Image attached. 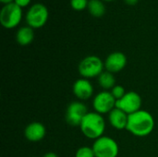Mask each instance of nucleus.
Wrapping results in <instances>:
<instances>
[{
	"instance_id": "nucleus-8",
	"label": "nucleus",
	"mask_w": 158,
	"mask_h": 157,
	"mask_svg": "<svg viewBox=\"0 0 158 157\" xmlns=\"http://www.w3.org/2000/svg\"><path fill=\"white\" fill-rule=\"evenodd\" d=\"M116 104L117 100L108 91H103L97 93L93 100L94 109L100 115L109 114L113 109L116 108Z\"/></svg>"
},
{
	"instance_id": "nucleus-9",
	"label": "nucleus",
	"mask_w": 158,
	"mask_h": 157,
	"mask_svg": "<svg viewBox=\"0 0 158 157\" xmlns=\"http://www.w3.org/2000/svg\"><path fill=\"white\" fill-rule=\"evenodd\" d=\"M143 100L141 95L136 92H127L123 98L117 101L116 107L122 110L128 115H131L141 110Z\"/></svg>"
},
{
	"instance_id": "nucleus-21",
	"label": "nucleus",
	"mask_w": 158,
	"mask_h": 157,
	"mask_svg": "<svg viewBox=\"0 0 158 157\" xmlns=\"http://www.w3.org/2000/svg\"><path fill=\"white\" fill-rule=\"evenodd\" d=\"M43 157H58V155L56 154V153H53V152H49V153H46L45 155H44Z\"/></svg>"
},
{
	"instance_id": "nucleus-4",
	"label": "nucleus",
	"mask_w": 158,
	"mask_h": 157,
	"mask_svg": "<svg viewBox=\"0 0 158 157\" xmlns=\"http://www.w3.org/2000/svg\"><path fill=\"white\" fill-rule=\"evenodd\" d=\"M22 19V8L15 3L5 5L0 11V23L6 29H14Z\"/></svg>"
},
{
	"instance_id": "nucleus-23",
	"label": "nucleus",
	"mask_w": 158,
	"mask_h": 157,
	"mask_svg": "<svg viewBox=\"0 0 158 157\" xmlns=\"http://www.w3.org/2000/svg\"><path fill=\"white\" fill-rule=\"evenodd\" d=\"M15 0H0L1 3L5 4V5H7V4H10V3H14Z\"/></svg>"
},
{
	"instance_id": "nucleus-17",
	"label": "nucleus",
	"mask_w": 158,
	"mask_h": 157,
	"mask_svg": "<svg viewBox=\"0 0 158 157\" xmlns=\"http://www.w3.org/2000/svg\"><path fill=\"white\" fill-rule=\"evenodd\" d=\"M75 157H95V155H94L93 147L82 146L77 150L75 154Z\"/></svg>"
},
{
	"instance_id": "nucleus-16",
	"label": "nucleus",
	"mask_w": 158,
	"mask_h": 157,
	"mask_svg": "<svg viewBox=\"0 0 158 157\" xmlns=\"http://www.w3.org/2000/svg\"><path fill=\"white\" fill-rule=\"evenodd\" d=\"M87 8L89 13L95 18H100L106 13V6L102 0H89Z\"/></svg>"
},
{
	"instance_id": "nucleus-6",
	"label": "nucleus",
	"mask_w": 158,
	"mask_h": 157,
	"mask_svg": "<svg viewBox=\"0 0 158 157\" xmlns=\"http://www.w3.org/2000/svg\"><path fill=\"white\" fill-rule=\"evenodd\" d=\"M48 9L41 3L32 5L26 14V22L32 29H40L45 25L48 19Z\"/></svg>"
},
{
	"instance_id": "nucleus-1",
	"label": "nucleus",
	"mask_w": 158,
	"mask_h": 157,
	"mask_svg": "<svg viewBox=\"0 0 158 157\" xmlns=\"http://www.w3.org/2000/svg\"><path fill=\"white\" fill-rule=\"evenodd\" d=\"M155 119L151 113L146 110H139L129 115L126 130L136 137H146L150 135L155 129Z\"/></svg>"
},
{
	"instance_id": "nucleus-12",
	"label": "nucleus",
	"mask_w": 158,
	"mask_h": 157,
	"mask_svg": "<svg viewBox=\"0 0 158 157\" xmlns=\"http://www.w3.org/2000/svg\"><path fill=\"white\" fill-rule=\"evenodd\" d=\"M46 134V129L41 122H31L30 123L24 131L25 138L31 143H38L42 141Z\"/></svg>"
},
{
	"instance_id": "nucleus-2",
	"label": "nucleus",
	"mask_w": 158,
	"mask_h": 157,
	"mask_svg": "<svg viewBox=\"0 0 158 157\" xmlns=\"http://www.w3.org/2000/svg\"><path fill=\"white\" fill-rule=\"evenodd\" d=\"M80 128L82 134L86 138L95 141L104 136L103 134L106 130V121L102 115L96 112H89L82 120Z\"/></svg>"
},
{
	"instance_id": "nucleus-7",
	"label": "nucleus",
	"mask_w": 158,
	"mask_h": 157,
	"mask_svg": "<svg viewBox=\"0 0 158 157\" xmlns=\"http://www.w3.org/2000/svg\"><path fill=\"white\" fill-rule=\"evenodd\" d=\"M88 113L87 106L82 102L75 101L69 105L66 110L65 118L69 125L72 127H80Z\"/></svg>"
},
{
	"instance_id": "nucleus-24",
	"label": "nucleus",
	"mask_w": 158,
	"mask_h": 157,
	"mask_svg": "<svg viewBox=\"0 0 158 157\" xmlns=\"http://www.w3.org/2000/svg\"><path fill=\"white\" fill-rule=\"evenodd\" d=\"M102 1H106V2H110V1H114V0H102Z\"/></svg>"
},
{
	"instance_id": "nucleus-20",
	"label": "nucleus",
	"mask_w": 158,
	"mask_h": 157,
	"mask_svg": "<svg viewBox=\"0 0 158 157\" xmlns=\"http://www.w3.org/2000/svg\"><path fill=\"white\" fill-rule=\"evenodd\" d=\"M31 1V0H15V1H14V3H15V4H17L19 7L23 8V7L28 6L30 5Z\"/></svg>"
},
{
	"instance_id": "nucleus-11",
	"label": "nucleus",
	"mask_w": 158,
	"mask_h": 157,
	"mask_svg": "<svg viewBox=\"0 0 158 157\" xmlns=\"http://www.w3.org/2000/svg\"><path fill=\"white\" fill-rule=\"evenodd\" d=\"M73 93L79 100H88L94 94V86L88 79L81 78L73 84Z\"/></svg>"
},
{
	"instance_id": "nucleus-13",
	"label": "nucleus",
	"mask_w": 158,
	"mask_h": 157,
	"mask_svg": "<svg viewBox=\"0 0 158 157\" xmlns=\"http://www.w3.org/2000/svg\"><path fill=\"white\" fill-rule=\"evenodd\" d=\"M108 119H109L111 126L114 129L118 130H126L127 125H128L129 115L116 107L108 114Z\"/></svg>"
},
{
	"instance_id": "nucleus-25",
	"label": "nucleus",
	"mask_w": 158,
	"mask_h": 157,
	"mask_svg": "<svg viewBox=\"0 0 158 157\" xmlns=\"http://www.w3.org/2000/svg\"><path fill=\"white\" fill-rule=\"evenodd\" d=\"M32 157H35V156H32Z\"/></svg>"
},
{
	"instance_id": "nucleus-15",
	"label": "nucleus",
	"mask_w": 158,
	"mask_h": 157,
	"mask_svg": "<svg viewBox=\"0 0 158 157\" xmlns=\"http://www.w3.org/2000/svg\"><path fill=\"white\" fill-rule=\"evenodd\" d=\"M98 83L101 88L105 89L106 91L112 90L116 86V79L113 73L109 71H103L101 75L98 77Z\"/></svg>"
},
{
	"instance_id": "nucleus-14",
	"label": "nucleus",
	"mask_w": 158,
	"mask_h": 157,
	"mask_svg": "<svg viewBox=\"0 0 158 157\" xmlns=\"http://www.w3.org/2000/svg\"><path fill=\"white\" fill-rule=\"evenodd\" d=\"M33 39H34L33 29L31 28L30 26L21 27L18 30L16 34V40L19 45L21 46L29 45L30 43H32Z\"/></svg>"
},
{
	"instance_id": "nucleus-22",
	"label": "nucleus",
	"mask_w": 158,
	"mask_h": 157,
	"mask_svg": "<svg viewBox=\"0 0 158 157\" xmlns=\"http://www.w3.org/2000/svg\"><path fill=\"white\" fill-rule=\"evenodd\" d=\"M128 5H130V6H134V5H136L137 3H138V1L139 0H124Z\"/></svg>"
},
{
	"instance_id": "nucleus-5",
	"label": "nucleus",
	"mask_w": 158,
	"mask_h": 157,
	"mask_svg": "<svg viewBox=\"0 0 158 157\" xmlns=\"http://www.w3.org/2000/svg\"><path fill=\"white\" fill-rule=\"evenodd\" d=\"M93 149L95 157H118L119 153L118 143L107 136H102L95 140Z\"/></svg>"
},
{
	"instance_id": "nucleus-10",
	"label": "nucleus",
	"mask_w": 158,
	"mask_h": 157,
	"mask_svg": "<svg viewBox=\"0 0 158 157\" xmlns=\"http://www.w3.org/2000/svg\"><path fill=\"white\" fill-rule=\"evenodd\" d=\"M127 65V56L122 52H113L105 61V68L111 73H118Z\"/></svg>"
},
{
	"instance_id": "nucleus-3",
	"label": "nucleus",
	"mask_w": 158,
	"mask_h": 157,
	"mask_svg": "<svg viewBox=\"0 0 158 157\" xmlns=\"http://www.w3.org/2000/svg\"><path fill=\"white\" fill-rule=\"evenodd\" d=\"M105 63L96 56H88L84 57L79 64L78 70L81 78L93 79L99 77L104 71Z\"/></svg>"
},
{
	"instance_id": "nucleus-18",
	"label": "nucleus",
	"mask_w": 158,
	"mask_h": 157,
	"mask_svg": "<svg viewBox=\"0 0 158 157\" xmlns=\"http://www.w3.org/2000/svg\"><path fill=\"white\" fill-rule=\"evenodd\" d=\"M88 0H70V6L76 11H81L88 6Z\"/></svg>"
},
{
	"instance_id": "nucleus-19",
	"label": "nucleus",
	"mask_w": 158,
	"mask_h": 157,
	"mask_svg": "<svg viewBox=\"0 0 158 157\" xmlns=\"http://www.w3.org/2000/svg\"><path fill=\"white\" fill-rule=\"evenodd\" d=\"M110 93H112V95L114 96V98H115L117 101H118V100H120L121 98H123L124 95L127 93L125 88H124L123 86H121V85H116V86L110 91Z\"/></svg>"
}]
</instances>
